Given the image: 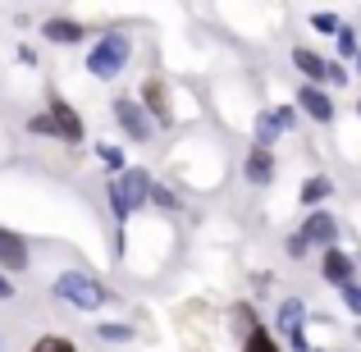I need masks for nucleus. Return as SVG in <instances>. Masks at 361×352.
Instances as JSON below:
<instances>
[{"instance_id": "12", "label": "nucleus", "mask_w": 361, "mask_h": 352, "mask_svg": "<svg viewBox=\"0 0 361 352\" xmlns=\"http://www.w3.org/2000/svg\"><path fill=\"white\" fill-rule=\"evenodd\" d=\"M243 174H247V183L265 188L274 178V156L265 147H252V151H247V160H243Z\"/></svg>"}, {"instance_id": "28", "label": "nucleus", "mask_w": 361, "mask_h": 352, "mask_svg": "<svg viewBox=\"0 0 361 352\" xmlns=\"http://www.w3.org/2000/svg\"><path fill=\"white\" fill-rule=\"evenodd\" d=\"M329 83H348V69H343V64H329Z\"/></svg>"}, {"instance_id": "18", "label": "nucleus", "mask_w": 361, "mask_h": 352, "mask_svg": "<svg viewBox=\"0 0 361 352\" xmlns=\"http://www.w3.org/2000/svg\"><path fill=\"white\" fill-rule=\"evenodd\" d=\"M97 339H110V344H128V339H133V325H123V320H106V325H97Z\"/></svg>"}, {"instance_id": "8", "label": "nucleus", "mask_w": 361, "mask_h": 352, "mask_svg": "<svg viewBox=\"0 0 361 352\" xmlns=\"http://www.w3.org/2000/svg\"><path fill=\"white\" fill-rule=\"evenodd\" d=\"M302 243L307 247H334V238H338V220L329 211H311L307 220H302Z\"/></svg>"}, {"instance_id": "29", "label": "nucleus", "mask_w": 361, "mask_h": 352, "mask_svg": "<svg viewBox=\"0 0 361 352\" xmlns=\"http://www.w3.org/2000/svg\"><path fill=\"white\" fill-rule=\"evenodd\" d=\"M357 69H361V51H357Z\"/></svg>"}, {"instance_id": "1", "label": "nucleus", "mask_w": 361, "mask_h": 352, "mask_svg": "<svg viewBox=\"0 0 361 352\" xmlns=\"http://www.w3.org/2000/svg\"><path fill=\"white\" fill-rule=\"evenodd\" d=\"M151 188H156V178H151L147 169H123L119 178H110L106 197H110V206H115V220H128L137 206H147L151 202Z\"/></svg>"}, {"instance_id": "26", "label": "nucleus", "mask_w": 361, "mask_h": 352, "mask_svg": "<svg viewBox=\"0 0 361 352\" xmlns=\"http://www.w3.org/2000/svg\"><path fill=\"white\" fill-rule=\"evenodd\" d=\"M288 256H293V261H302V256H307V243H302V233L288 238Z\"/></svg>"}, {"instance_id": "22", "label": "nucleus", "mask_w": 361, "mask_h": 352, "mask_svg": "<svg viewBox=\"0 0 361 352\" xmlns=\"http://www.w3.org/2000/svg\"><path fill=\"white\" fill-rule=\"evenodd\" d=\"M27 128H32V133H51V138H60V133H55V123H51V115H32V119H27Z\"/></svg>"}, {"instance_id": "2", "label": "nucleus", "mask_w": 361, "mask_h": 352, "mask_svg": "<svg viewBox=\"0 0 361 352\" xmlns=\"http://www.w3.org/2000/svg\"><path fill=\"white\" fill-rule=\"evenodd\" d=\"M128 55H133L128 32H106L97 46H92V55H87V73H97V78H115L123 64H128Z\"/></svg>"}, {"instance_id": "7", "label": "nucleus", "mask_w": 361, "mask_h": 352, "mask_svg": "<svg viewBox=\"0 0 361 352\" xmlns=\"http://www.w3.org/2000/svg\"><path fill=\"white\" fill-rule=\"evenodd\" d=\"M293 123H298L293 106H274V110H265V115L256 119V142H252V147H265V151H270V142L279 138V133H288Z\"/></svg>"}, {"instance_id": "19", "label": "nucleus", "mask_w": 361, "mask_h": 352, "mask_svg": "<svg viewBox=\"0 0 361 352\" xmlns=\"http://www.w3.org/2000/svg\"><path fill=\"white\" fill-rule=\"evenodd\" d=\"M27 352H78L73 348V339H60V334H46V339H37Z\"/></svg>"}, {"instance_id": "5", "label": "nucleus", "mask_w": 361, "mask_h": 352, "mask_svg": "<svg viewBox=\"0 0 361 352\" xmlns=\"http://www.w3.org/2000/svg\"><path fill=\"white\" fill-rule=\"evenodd\" d=\"M279 329L283 334H288V348L293 352H307V325H302V320H307V307H302L298 298H288V302H279Z\"/></svg>"}, {"instance_id": "25", "label": "nucleus", "mask_w": 361, "mask_h": 352, "mask_svg": "<svg viewBox=\"0 0 361 352\" xmlns=\"http://www.w3.org/2000/svg\"><path fill=\"white\" fill-rule=\"evenodd\" d=\"M151 202H156V206H165V211H174V193H169V188H151Z\"/></svg>"}, {"instance_id": "30", "label": "nucleus", "mask_w": 361, "mask_h": 352, "mask_svg": "<svg viewBox=\"0 0 361 352\" xmlns=\"http://www.w3.org/2000/svg\"><path fill=\"white\" fill-rule=\"evenodd\" d=\"M357 115H361V106H357Z\"/></svg>"}, {"instance_id": "21", "label": "nucleus", "mask_w": 361, "mask_h": 352, "mask_svg": "<svg viewBox=\"0 0 361 352\" xmlns=\"http://www.w3.org/2000/svg\"><path fill=\"white\" fill-rule=\"evenodd\" d=\"M311 28H316V32H334L338 37V18L334 14H311Z\"/></svg>"}, {"instance_id": "10", "label": "nucleus", "mask_w": 361, "mask_h": 352, "mask_svg": "<svg viewBox=\"0 0 361 352\" xmlns=\"http://www.w3.org/2000/svg\"><path fill=\"white\" fill-rule=\"evenodd\" d=\"M298 106L307 110L316 123H329V119H334V101H329L325 87H298Z\"/></svg>"}, {"instance_id": "6", "label": "nucleus", "mask_w": 361, "mask_h": 352, "mask_svg": "<svg viewBox=\"0 0 361 352\" xmlns=\"http://www.w3.org/2000/svg\"><path fill=\"white\" fill-rule=\"evenodd\" d=\"M115 119H119V128L128 133L133 142H147V138H151V128H156L147 110H142L137 101H128V97H119V101H115Z\"/></svg>"}, {"instance_id": "3", "label": "nucleus", "mask_w": 361, "mask_h": 352, "mask_svg": "<svg viewBox=\"0 0 361 352\" xmlns=\"http://www.w3.org/2000/svg\"><path fill=\"white\" fill-rule=\"evenodd\" d=\"M55 298L73 302V307H82V311H101L106 307V289H101L92 274H82V270H64L60 279H55Z\"/></svg>"}, {"instance_id": "4", "label": "nucleus", "mask_w": 361, "mask_h": 352, "mask_svg": "<svg viewBox=\"0 0 361 352\" xmlns=\"http://www.w3.org/2000/svg\"><path fill=\"white\" fill-rule=\"evenodd\" d=\"M46 115H51L55 133H60V142H69V147H78V142H87V128H82L78 110H73V106H69L64 97H55V92H51V106H46Z\"/></svg>"}, {"instance_id": "24", "label": "nucleus", "mask_w": 361, "mask_h": 352, "mask_svg": "<svg viewBox=\"0 0 361 352\" xmlns=\"http://www.w3.org/2000/svg\"><path fill=\"white\" fill-rule=\"evenodd\" d=\"M338 51H343V55H357V37H353V28H338Z\"/></svg>"}, {"instance_id": "23", "label": "nucleus", "mask_w": 361, "mask_h": 352, "mask_svg": "<svg viewBox=\"0 0 361 352\" xmlns=\"http://www.w3.org/2000/svg\"><path fill=\"white\" fill-rule=\"evenodd\" d=\"M97 156H101V165H110V169H119V165H123L119 147H97Z\"/></svg>"}, {"instance_id": "27", "label": "nucleus", "mask_w": 361, "mask_h": 352, "mask_svg": "<svg viewBox=\"0 0 361 352\" xmlns=\"http://www.w3.org/2000/svg\"><path fill=\"white\" fill-rule=\"evenodd\" d=\"M14 293H18V289H14V284H9V274H0V302H9V298H14Z\"/></svg>"}, {"instance_id": "15", "label": "nucleus", "mask_w": 361, "mask_h": 352, "mask_svg": "<svg viewBox=\"0 0 361 352\" xmlns=\"http://www.w3.org/2000/svg\"><path fill=\"white\" fill-rule=\"evenodd\" d=\"M142 110L151 115V123H169V97H165V83H147V87H142Z\"/></svg>"}, {"instance_id": "16", "label": "nucleus", "mask_w": 361, "mask_h": 352, "mask_svg": "<svg viewBox=\"0 0 361 352\" xmlns=\"http://www.w3.org/2000/svg\"><path fill=\"white\" fill-rule=\"evenodd\" d=\"M329 193H334V178H325V174H311L307 183H302V206H307V211H316L320 202H329Z\"/></svg>"}, {"instance_id": "13", "label": "nucleus", "mask_w": 361, "mask_h": 352, "mask_svg": "<svg viewBox=\"0 0 361 352\" xmlns=\"http://www.w3.org/2000/svg\"><path fill=\"white\" fill-rule=\"evenodd\" d=\"M42 37L55 42V46H73V42H82V23H78V18H46Z\"/></svg>"}, {"instance_id": "14", "label": "nucleus", "mask_w": 361, "mask_h": 352, "mask_svg": "<svg viewBox=\"0 0 361 352\" xmlns=\"http://www.w3.org/2000/svg\"><path fill=\"white\" fill-rule=\"evenodd\" d=\"M293 64L307 73V87H320V83L329 78V60H320V55L307 51V46H298V51H293Z\"/></svg>"}, {"instance_id": "9", "label": "nucleus", "mask_w": 361, "mask_h": 352, "mask_svg": "<svg viewBox=\"0 0 361 352\" xmlns=\"http://www.w3.org/2000/svg\"><path fill=\"white\" fill-rule=\"evenodd\" d=\"M320 274H325L334 289H343V284H353L357 265H353V256H348V252H338V247H325V252H320Z\"/></svg>"}, {"instance_id": "20", "label": "nucleus", "mask_w": 361, "mask_h": 352, "mask_svg": "<svg viewBox=\"0 0 361 352\" xmlns=\"http://www.w3.org/2000/svg\"><path fill=\"white\" fill-rule=\"evenodd\" d=\"M338 293H343V302H348V311H357V316H361V284L353 279V284H343V289H338Z\"/></svg>"}, {"instance_id": "11", "label": "nucleus", "mask_w": 361, "mask_h": 352, "mask_svg": "<svg viewBox=\"0 0 361 352\" xmlns=\"http://www.w3.org/2000/svg\"><path fill=\"white\" fill-rule=\"evenodd\" d=\"M0 270H27V243L14 229H0Z\"/></svg>"}, {"instance_id": "17", "label": "nucleus", "mask_w": 361, "mask_h": 352, "mask_svg": "<svg viewBox=\"0 0 361 352\" xmlns=\"http://www.w3.org/2000/svg\"><path fill=\"white\" fill-rule=\"evenodd\" d=\"M243 352H283V348L270 339V329H265V325H252V329H247V339H243Z\"/></svg>"}]
</instances>
